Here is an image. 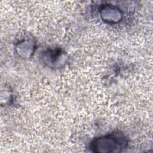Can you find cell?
<instances>
[{
    "label": "cell",
    "mask_w": 153,
    "mask_h": 153,
    "mask_svg": "<svg viewBox=\"0 0 153 153\" xmlns=\"http://www.w3.org/2000/svg\"><path fill=\"white\" fill-rule=\"evenodd\" d=\"M127 141L123 134L114 132L94 139L91 145V149L95 152H118L126 148Z\"/></svg>",
    "instance_id": "6da1fadb"
}]
</instances>
